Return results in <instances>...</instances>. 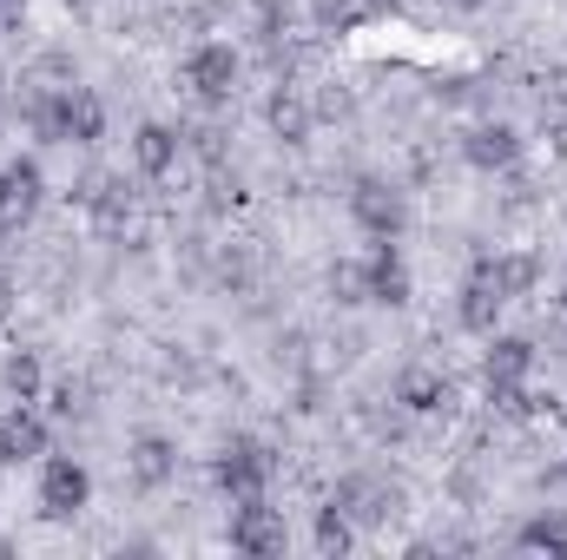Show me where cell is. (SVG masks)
Here are the masks:
<instances>
[{"instance_id":"obj_15","label":"cell","mask_w":567,"mask_h":560,"mask_svg":"<svg viewBox=\"0 0 567 560\" xmlns=\"http://www.w3.org/2000/svg\"><path fill=\"white\" fill-rule=\"evenodd\" d=\"M133 165H140L145 178H165V172L178 165V133L158 126V120H145L140 133H133Z\"/></svg>"},{"instance_id":"obj_2","label":"cell","mask_w":567,"mask_h":560,"mask_svg":"<svg viewBox=\"0 0 567 560\" xmlns=\"http://www.w3.org/2000/svg\"><path fill=\"white\" fill-rule=\"evenodd\" d=\"M93 501V475L73 455H40V515L47 521H73Z\"/></svg>"},{"instance_id":"obj_28","label":"cell","mask_w":567,"mask_h":560,"mask_svg":"<svg viewBox=\"0 0 567 560\" xmlns=\"http://www.w3.org/2000/svg\"><path fill=\"white\" fill-rule=\"evenodd\" d=\"M7 297H13V283H7V271H0V310H7Z\"/></svg>"},{"instance_id":"obj_22","label":"cell","mask_w":567,"mask_h":560,"mask_svg":"<svg viewBox=\"0 0 567 560\" xmlns=\"http://www.w3.org/2000/svg\"><path fill=\"white\" fill-rule=\"evenodd\" d=\"M488 271H495V283H502V297H508V303H515V297H528L535 278H542V265H535V258H522V251H515V258H488Z\"/></svg>"},{"instance_id":"obj_4","label":"cell","mask_w":567,"mask_h":560,"mask_svg":"<svg viewBox=\"0 0 567 560\" xmlns=\"http://www.w3.org/2000/svg\"><path fill=\"white\" fill-rule=\"evenodd\" d=\"M40 198H47V172H40V158H13V165H0V231H20V225L40 211Z\"/></svg>"},{"instance_id":"obj_20","label":"cell","mask_w":567,"mask_h":560,"mask_svg":"<svg viewBox=\"0 0 567 560\" xmlns=\"http://www.w3.org/2000/svg\"><path fill=\"white\" fill-rule=\"evenodd\" d=\"M265 120H271V133H278V139H290V145H303V139H310V113H303V100H297L290 86H284V93H271Z\"/></svg>"},{"instance_id":"obj_1","label":"cell","mask_w":567,"mask_h":560,"mask_svg":"<svg viewBox=\"0 0 567 560\" xmlns=\"http://www.w3.org/2000/svg\"><path fill=\"white\" fill-rule=\"evenodd\" d=\"M271 475H278V455H271L258 435H225V442H218V455H212V481H218L231 501L265 495V488H271Z\"/></svg>"},{"instance_id":"obj_8","label":"cell","mask_w":567,"mask_h":560,"mask_svg":"<svg viewBox=\"0 0 567 560\" xmlns=\"http://www.w3.org/2000/svg\"><path fill=\"white\" fill-rule=\"evenodd\" d=\"M502 283H495V271H488V258L468 271V283H462V303H455V317H462V330H475V336H488L495 330V317H502Z\"/></svg>"},{"instance_id":"obj_16","label":"cell","mask_w":567,"mask_h":560,"mask_svg":"<svg viewBox=\"0 0 567 560\" xmlns=\"http://www.w3.org/2000/svg\"><path fill=\"white\" fill-rule=\"evenodd\" d=\"M528 370H535V343L528 336H495L488 343V363H482L488 383H528Z\"/></svg>"},{"instance_id":"obj_11","label":"cell","mask_w":567,"mask_h":560,"mask_svg":"<svg viewBox=\"0 0 567 560\" xmlns=\"http://www.w3.org/2000/svg\"><path fill=\"white\" fill-rule=\"evenodd\" d=\"M462 158H468L475 172H508V165L522 158V133H515V126H475V133L462 139Z\"/></svg>"},{"instance_id":"obj_3","label":"cell","mask_w":567,"mask_h":560,"mask_svg":"<svg viewBox=\"0 0 567 560\" xmlns=\"http://www.w3.org/2000/svg\"><path fill=\"white\" fill-rule=\"evenodd\" d=\"M185 86H192L205 106H225V100L238 93V53L218 46V40L192 46V53H185Z\"/></svg>"},{"instance_id":"obj_23","label":"cell","mask_w":567,"mask_h":560,"mask_svg":"<svg viewBox=\"0 0 567 560\" xmlns=\"http://www.w3.org/2000/svg\"><path fill=\"white\" fill-rule=\"evenodd\" d=\"M522 548H548V554H567V521L561 515H535V521H522V535H515Z\"/></svg>"},{"instance_id":"obj_19","label":"cell","mask_w":567,"mask_h":560,"mask_svg":"<svg viewBox=\"0 0 567 560\" xmlns=\"http://www.w3.org/2000/svg\"><path fill=\"white\" fill-rule=\"evenodd\" d=\"M0 383H7V396H13V403H40L47 370H40V356H33V350H13V356H7V370H0Z\"/></svg>"},{"instance_id":"obj_9","label":"cell","mask_w":567,"mask_h":560,"mask_svg":"<svg viewBox=\"0 0 567 560\" xmlns=\"http://www.w3.org/2000/svg\"><path fill=\"white\" fill-rule=\"evenodd\" d=\"M60 133H66V145H100L106 139V106H100V93L60 86Z\"/></svg>"},{"instance_id":"obj_7","label":"cell","mask_w":567,"mask_h":560,"mask_svg":"<svg viewBox=\"0 0 567 560\" xmlns=\"http://www.w3.org/2000/svg\"><path fill=\"white\" fill-rule=\"evenodd\" d=\"M330 501H337L357 528H377V521H390V515H396V501H403V495H396V488H383V481H370V475H343Z\"/></svg>"},{"instance_id":"obj_13","label":"cell","mask_w":567,"mask_h":560,"mask_svg":"<svg viewBox=\"0 0 567 560\" xmlns=\"http://www.w3.org/2000/svg\"><path fill=\"white\" fill-rule=\"evenodd\" d=\"M100 225H126V211H133V191H126V178H113V172H93V178H80V191H73Z\"/></svg>"},{"instance_id":"obj_21","label":"cell","mask_w":567,"mask_h":560,"mask_svg":"<svg viewBox=\"0 0 567 560\" xmlns=\"http://www.w3.org/2000/svg\"><path fill=\"white\" fill-rule=\"evenodd\" d=\"M350 541H357V521L330 501V508H317V554H350Z\"/></svg>"},{"instance_id":"obj_30","label":"cell","mask_w":567,"mask_h":560,"mask_svg":"<svg viewBox=\"0 0 567 560\" xmlns=\"http://www.w3.org/2000/svg\"><path fill=\"white\" fill-rule=\"evenodd\" d=\"M0 113H7V100H0Z\"/></svg>"},{"instance_id":"obj_18","label":"cell","mask_w":567,"mask_h":560,"mask_svg":"<svg viewBox=\"0 0 567 560\" xmlns=\"http://www.w3.org/2000/svg\"><path fill=\"white\" fill-rule=\"evenodd\" d=\"M20 120L33 126V139H66L60 133V86H27L20 93Z\"/></svg>"},{"instance_id":"obj_10","label":"cell","mask_w":567,"mask_h":560,"mask_svg":"<svg viewBox=\"0 0 567 560\" xmlns=\"http://www.w3.org/2000/svg\"><path fill=\"white\" fill-rule=\"evenodd\" d=\"M47 442H53V428L33 416L27 403L0 416V462H40V455H47Z\"/></svg>"},{"instance_id":"obj_27","label":"cell","mask_w":567,"mask_h":560,"mask_svg":"<svg viewBox=\"0 0 567 560\" xmlns=\"http://www.w3.org/2000/svg\"><path fill=\"white\" fill-rule=\"evenodd\" d=\"M27 20V0H0V27H20Z\"/></svg>"},{"instance_id":"obj_17","label":"cell","mask_w":567,"mask_h":560,"mask_svg":"<svg viewBox=\"0 0 567 560\" xmlns=\"http://www.w3.org/2000/svg\"><path fill=\"white\" fill-rule=\"evenodd\" d=\"M172 475H178L172 442H165V435H140V442H133V481H140V488H165Z\"/></svg>"},{"instance_id":"obj_12","label":"cell","mask_w":567,"mask_h":560,"mask_svg":"<svg viewBox=\"0 0 567 560\" xmlns=\"http://www.w3.org/2000/svg\"><path fill=\"white\" fill-rule=\"evenodd\" d=\"M396 403H403L410 416H449V409H455V390H449V376H435V370H403Z\"/></svg>"},{"instance_id":"obj_14","label":"cell","mask_w":567,"mask_h":560,"mask_svg":"<svg viewBox=\"0 0 567 560\" xmlns=\"http://www.w3.org/2000/svg\"><path fill=\"white\" fill-rule=\"evenodd\" d=\"M363 265H370V303H390V310H396V303H410V265L396 258V245H390V238H383Z\"/></svg>"},{"instance_id":"obj_25","label":"cell","mask_w":567,"mask_h":560,"mask_svg":"<svg viewBox=\"0 0 567 560\" xmlns=\"http://www.w3.org/2000/svg\"><path fill=\"white\" fill-rule=\"evenodd\" d=\"M310 7H317V20H323V27H357V20L383 13L390 0H310Z\"/></svg>"},{"instance_id":"obj_26","label":"cell","mask_w":567,"mask_h":560,"mask_svg":"<svg viewBox=\"0 0 567 560\" xmlns=\"http://www.w3.org/2000/svg\"><path fill=\"white\" fill-rule=\"evenodd\" d=\"M488 403H495L502 416H528V409H535V396H528V383H488Z\"/></svg>"},{"instance_id":"obj_29","label":"cell","mask_w":567,"mask_h":560,"mask_svg":"<svg viewBox=\"0 0 567 560\" xmlns=\"http://www.w3.org/2000/svg\"><path fill=\"white\" fill-rule=\"evenodd\" d=\"M561 303H567V278H561Z\"/></svg>"},{"instance_id":"obj_5","label":"cell","mask_w":567,"mask_h":560,"mask_svg":"<svg viewBox=\"0 0 567 560\" xmlns=\"http://www.w3.org/2000/svg\"><path fill=\"white\" fill-rule=\"evenodd\" d=\"M350 211H357V225H363L370 238H396V231L410 225V205H403V191H396V185H383V178H357V191H350Z\"/></svg>"},{"instance_id":"obj_24","label":"cell","mask_w":567,"mask_h":560,"mask_svg":"<svg viewBox=\"0 0 567 560\" xmlns=\"http://www.w3.org/2000/svg\"><path fill=\"white\" fill-rule=\"evenodd\" d=\"M330 297H337V303H370V265L343 258V265L330 271Z\"/></svg>"},{"instance_id":"obj_6","label":"cell","mask_w":567,"mask_h":560,"mask_svg":"<svg viewBox=\"0 0 567 560\" xmlns=\"http://www.w3.org/2000/svg\"><path fill=\"white\" fill-rule=\"evenodd\" d=\"M231 548L238 554H284V515L265 501V495H251V501H238L231 508Z\"/></svg>"}]
</instances>
